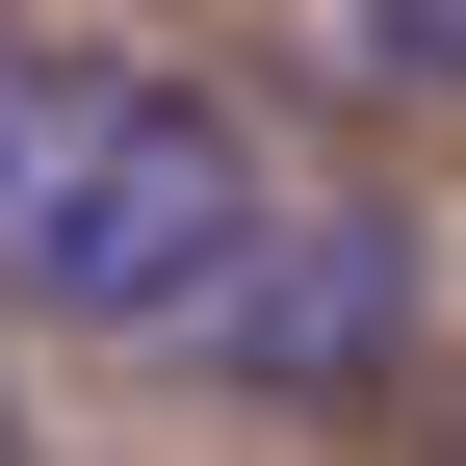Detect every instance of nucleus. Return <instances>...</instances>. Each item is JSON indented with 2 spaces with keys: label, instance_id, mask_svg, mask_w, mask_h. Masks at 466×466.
<instances>
[{
  "label": "nucleus",
  "instance_id": "obj_1",
  "mask_svg": "<svg viewBox=\"0 0 466 466\" xmlns=\"http://www.w3.org/2000/svg\"><path fill=\"white\" fill-rule=\"evenodd\" d=\"M259 130H233L208 78H156V52L104 26H0V311L52 337H208L233 233H259Z\"/></svg>",
  "mask_w": 466,
  "mask_h": 466
},
{
  "label": "nucleus",
  "instance_id": "obj_2",
  "mask_svg": "<svg viewBox=\"0 0 466 466\" xmlns=\"http://www.w3.org/2000/svg\"><path fill=\"white\" fill-rule=\"evenodd\" d=\"M415 363V233L389 208H259L208 285V389H259V415H363V389Z\"/></svg>",
  "mask_w": 466,
  "mask_h": 466
},
{
  "label": "nucleus",
  "instance_id": "obj_3",
  "mask_svg": "<svg viewBox=\"0 0 466 466\" xmlns=\"http://www.w3.org/2000/svg\"><path fill=\"white\" fill-rule=\"evenodd\" d=\"M337 26V78H389V104H466V0H311Z\"/></svg>",
  "mask_w": 466,
  "mask_h": 466
},
{
  "label": "nucleus",
  "instance_id": "obj_4",
  "mask_svg": "<svg viewBox=\"0 0 466 466\" xmlns=\"http://www.w3.org/2000/svg\"><path fill=\"white\" fill-rule=\"evenodd\" d=\"M0 466H26V441H0Z\"/></svg>",
  "mask_w": 466,
  "mask_h": 466
}]
</instances>
